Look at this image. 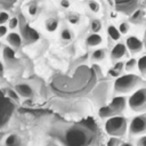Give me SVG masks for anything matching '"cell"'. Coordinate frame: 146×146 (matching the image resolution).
Instances as JSON below:
<instances>
[{
    "mask_svg": "<svg viewBox=\"0 0 146 146\" xmlns=\"http://www.w3.org/2000/svg\"><path fill=\"white\" fill-rule=\"evenodd\" d=\"M90 138L89 132L80 127H71L64 135V140L67 146H87Z\"/></svg>",
    "mask_w": 146,
    "mask_h": 146,
    "instance_id": "obj_1",
    "label": "cell"
},
{
    "mask_svg": "<svg viewBox=\"0 0 146 146\" xmlns=\"http://www.w3.org/2000/svg\"><path fill=\"white\" fill-rule=\"evenodd\" d=\"M141 79L136 74H124L120 75L114 81V91L116 94H127L138 89Z\"/></svg>",
    "mask_w": 146,
    "mask_h": 146,
    "instance_id": "obj_2",
    "label": "cell"
},
{
    "mask_svg": "<svg viewBox=\"0 0 146 146\" xmlns=\"http://www.w3.org/2000/svg\"><path fill=\"white\" fill-rule=\"evenodd\" d=\"M127 127H128L127 119L122 115L111 116L105 122V131L110 136L116 137V138H120L125 133Z\"/></svg>",
    "mask_w": 146,
    "mask_h": 146,
    "instance_id": "obj_3",
    "label": "cell"
},
{
    "mask_svg": "<svg viewBox=\"0 0 146 146\" xmlns=\"http://www.w3.org/2000/svg\"><path fill=\"white\" fill-rule=\"evenodd\" d=\"M127 105L135 112H143L146 108V89H136L128 98Z\"/></svg>",
    "mask_w": 146,
    "mask_h": 146,
    "instance_id": "obj_4",
    "label": "cell"
},
{
    "mask_svg": "<svg viewBox=\"0 0 146 146\" xmlns=\"http://www.w3.org/2000/svg\"><path fill=\"white\" fill-rule=\"evenodd\" d=\"M129 132L132 136L144 135L146 132V116L145 114H139L132 117L129 123Z\"/></svg>",
    "mask_w": 146,
    "mask_h": 146,
    "instance_id": "obj_5",
    "label": "cell"
},
{
    "mask_svg": "<svg viewBox=\"0 0 146 146\" xmlns=\"http://www.w3.org/2000/svg\"><path fill=\"white\" fill-rule=\"evenodd\" d=\"M113 115H120L127 107V98L123 96H115L112 102L107 105Z\"/></svg>",
    "mask_w": 146,
    "mask_h": 146,
    "instance_id": "obj_6",
    "label": "cell"
},
{
    "mask_svg": "<svg viewBox=\"0 0 146 146\" xmlns=\"http://www.w3.org/2000/svg\"><path fill=\"white\" fill-rule=\"evenodd\" d=\"M124 46H125L127 50H129L130 52L137 54V52H140V51L143 50L144 43H143V41H141L138 36H136V35H130V36H127Z\"/></svg>",
    "mask_w": 146,
    "mask_h": 146,
    "instance_id": "obj_7",
    "label": "cell"
},
{
    "mask_svg": "<svg viewBox=\"0 0 146 146\" xmlns=\"http://www.w3.org/2000/svg\"><path fill=\"white\" fill-rule=\"evenodd\" d=\"M127 48L124 46V43L122 42H117L113 46L112 50H111V59L114 62H119L121 58H123L127 55Z\"/></svg>",
    "mask_w": 146,
    "mask_h": 146,
    "instance_id": "obj_8",
    "label": "cell"
},
{
    "mask_svg": "<svg viewBox=\"0 0 146 146\" xmlns=\"http://www.w3.org/2000/svg\"><path fill=\"white\" fill-rule=\"evenodd\" d=\"M14 90L17 92L19 97H23V98H31L34 94L33 88L27 83H18L14 87Z\"/></svg>",
    "mask_w": 146,
    "mask_h": 146,
    "instance_id": "obj_9",
    "label": "cell"
},
{
    "mask_svg": "<svg viewBox=\"0 0 146 146\" xmlns=\"http://www.w3.org/2000/svg\"><path fill=\"white\" fill-rule=\"evenodd\" d=\"M6 40H7V43L11 47V49L13 48L14 49H18L22 46V42H23L22 35L19 33H17V32H14V31L6 35Z\"/></svg>",
    "mask_w": 146,
    "mask_h": 146,
    "instance_id": "obj_10",
    "label": "cell"
},
{
    "mask_svg": "<svg viewBox=\"0 0 146 146\" xmlns=\"http://www.w3.org/2000/svg\"><path fill=\"white\" fill-rule=\"evenodd\" d=\"M102 42H103V36L99 33H90L86 39V43L89 47H97L102 44Z\"/></svg>",
    "mask_w": 146,
    "mask_h": 146,
    "instance_id": "obj_11",
    "label": "cell"
},
{
    "mask_svg": "<svg viewBox=\"0 0 146 146\" xmlns=\"http://www.w3.org/2000/svg\"><path fill=\"white\" fill-rule=\"evenodd\" d=\"M5 146H22L21 137L16 133H9L5 139Z\"/></svg>",
    "mask_w": 146,
    "mask_h": 146,
    "instance_id": "obj_12",
    "label": "cell"
},
{
    "mask_svg": "<svg viewBox=\"0 0 146 146\" xmlns=\"http://www.w3.org/2000/svg\"><path fill=\"white\" fill-rule=\"evenodd\" d=\"M136 5H137L136 1H122V2H117V3H116L119 10H121V11H123V13H127V8L129 9V10H128L129 13L135 11V10H136V8H135Z\"/></svg>",
    "mask_w": 146,
    "mask_h": 146,
    "instance_id": "obj_13",
    "label": "cell"
},
{
    "mask_svg": "<svg viewBox=\"0 0 146 146\" xmlns=\"http://www.w3.org/2000/svg\"><path fill=\"white\" fill-rule=\"evenodd\" d=\"M106 56H107L106 49L98 48V49H95L91 52V60H94V62H102V60H104L106 58Z\"/></svg>",
    "mask_w": 146,
    "mask_h": 146,
    "instance_id": "obj_14",
    "label": "cell"
},
{
    "mask_svg": "<svg viewBox=\"0 0 146 146\" xmlns=\"http://www.w3.org/2000/svg\"><path fill=\"white\" fill-rule=\"evenodd\" d=\"M59 26V21L58 18H55V17H51V18H48L46 22H44V27L48 32H55Z\"/></svg>",
    "mask_w": 146,
    "mask_h": 146,
    "instance_id": "obj_15",
    "label": "cell"
},
{
    "mask_svg": "<svg viewBox=\"0 0 146 146\" xmlns=\"http://www.w3.org/2000/svg\"><path fill=\"white\" fill-rule=\"evenodd\" d=\"M106 32H107L108 38H110L111 40H113V41H119V40H120V38H121V34L119 33L117 27H116V26H114V25H112V24L107 26Z\"/></svg>",
    "mask_w": 146,
    "mask_h": 146,
    "instance_id": "obj_16",
    "label": "cell"
},
{
    "mask_svg": "<svg viewBox=\"0 0 146 146\" xmlns=\"http://www.w3.org/2000/svg\"><path fill=\"white\" fill-rule=\"evenodd\" d=\"M102 29H103L102 21H99L97 18L91 21V23H90V31H91V33H99L102 31Z\"/></svg>",
    "mask_w": 146,
    "mask_h": 146,
    "instance_id": "obj_17",
    "label": "cell"
},
{
    "mask_svg": "<svg viewBox=\"0 0 146 146\" xmlns=\"http://www.w3.org/2000/svg\"><path fill=\"white\" fill-rule=\"evenodd\" d=\"M136 67L138 68V71L140 72L141 75H145V74H146V56H145V55H143V56L137 60Z\"/></svg>",
    "mask_w": 146,
    "mask_h": 146,
    "instance_id": "obj_18",
    "label": "cell"
},
{
    "mask_svg": "<svg viewBox=\"0 0 146 146\" xmlns=\"http://www.w3.org/2000/svg\"><path fill=\"white\" fill-rule=\"evenodd\" d=\"M73 36H74V33L72 32L71 29H68V27L62 29V31H60V39H62V40H64V41H70V40L73 39Z\"/></svg>",
    "mask_w": 146,
    "mask_h": 146,
    "instance_id": "obj_19",
    "label": "cell"
},
{
    "mask_svg": "<svg viewBox=\"0 0 146 146\" xmlns=\"http://www.w3.org/2000/svg\"><path fill=\"white\" fill-rule=\"evenodd\" d=\"M98 115H99L100 117H103V119H108V117H111V116H114V115L112 114V112H111V110L108 108L107 105H106V106H103V107L99 108V111H98Z\"/></svg>",
    "mask_w": 146,
    "mask_h": 146,
    "instance_id": "obj_20",
    "label": "cell"
},
{
    "mask_svg": "<svg viewBox=\"0 0 146 146\" xmlns=\"http://www.w3.org/2000/svg\"><path fill=\"white\" fill-rule=\"evenodd\" d=\"M133 23H140L143 19H144V11L141 9H137L133 11V15L131 16L130 18Z\"/></svg>",
    "mask_w": 146,
    "mask_h": 146,
    "instance_id": "obj_21",
    "label": "cell"
},
{
    "mask_svg": "<svg viewBox=\"0 0 146 146\" xmlns=\"http://www.w3.org/2000/svg\"><path fill=\"white\" fill-rule=\"evenodd\" d=\"M136 64H137V59L135 58H129L125 63H124V71L127 72H131L136 68Z\"/></svg>",
    "mask_w": 146,
    "mask_h": 146,
    "instance_id": "obj_22",
    "label": "cell"
},
{
    "mask_svg": "<svg viewBox=\"0 0 146 146\" xmlns=\"http://www.w3.org/2000/svg\"><path fill=\"white\" fill-rule=\"evenodd\" d=\"M120 34H127L130 31V23L129 22H121L119 24V29H117Z\"/></svg>",
    "mask_w": 146,
    "mask_h": 146,
    "instance_id": "obj_23",
    "label": "cell"
},
{
    "mask_svg": "<svg viewBox=\"0 0 146 146\" xmlns=\"http://www.w3.org/2000/svg\"><path fill=\"white\" fill-rule=\"evenodd\" d=\"M67 21H68L70 24L75 25V24H78V23L80 22V16H79V14H76V13H74V11H71V13L67 15Z\"/></svg>",
    "mask_w": 146,
    "mask_h": 146,
    "instance_id": "obj_24",
    "label": "cell"
},
{
    "mask_svg": "<svg viewBox=\"0 0 146 146\" xmlns=\"http://www.w3.org/2000/svg\"><path fill=\"white\" fill-rule=\"evenodd\" d=\"M7 23H8V26L7 27H9L10 30H15L16 27H18L19 19H18L17 16H11V17H9V19H8Z\"/></svg>",
    "mask_w": 146,
    "mask_h": 146,
    "instance_id": "obj_25",
    "label": "cell"
},
{
    "mask_svg": "<svg viewBox=\"0 0 146 146\" xmlns=\"http://www.w3.org/2000/svg\"><path fill=\"white\" fill-rule=\"evenodd\" d=\"M3 56H5V58H6L7 60H9V59L15 58V52H14V50H13L11 48L5 47V49H3Z\"/></svg>",
    "mask_w": 146,
    "mask_h": 146,
    "instance_id": "obj_26",
    "label": "cell"
},
{
    "mask_svg": "<svg viewBox=\"0 0 146 146\" xmlns=\"http://www.w3.org/2000/svg\"><path fill=\"white\" fill-rule=\"evenodd\" d=\"M88 8L92 13H98L100 9V6L97 1H88Z\"/></svg>",
    "mask_w": 146,
    "mask_h": 146,
    "instance_id": "obj_27",
    "label": "cell"
},
{
    "mask_svg": "<svg viewBox=\"0 0 146 146\" xmlns=\"http://www.w3.org/2000/svg\"><path fill=\"white\" fill-rule=\"evenodd\" d=\"M38 9H39V7H38V3H35V2H31V3L29 5V7H27V11H29V14H30L31 16L36 15Z\"/></svg>",
    "mask_w": 146,
    "mask_h": 146,
    "instance_id": "obj_28",
    "label": "cell"
},
{
    "mask_svg": "<svg viewBox=\"0 0 146 146\" xmlns=\"http://www.w3.org/2000/svg\"><path fill=\"white\" fill-rule=\"evenodd\" d=\"M7 96L11 99V100H14V102H19V96L17 95V92L14 90V89H7Z\"/></svg>",
    "mask_w": 146,
    "mask_h": 146,
    "instance_id": "obj_29",
    "label": "cell"
},
{
    "mask_svg": "<svg viewBox=\"0 0 146 146\" xmlns=\"http://www.w3.org/2000/svg\"><path fill=\"white\" fill-rule=\"evenodd\" d=\"M9 14L7 11H3V10H0V25H5L8 19H9Z\"/></svg>",
    "mask_w": 146,
    "mask_h": 146,
    "instance_id": "obj_30",
    "label": "cell"
},
{
    "mask_svg": "<svg viewBox=\"0 0 146 146\" xmlns=\"http://www.w3.org/2000/svg\"><path fill=\"white\" fill-rule=\"evenodd\" d=\"M112 68H113V70H115V71H116V72H119V73H122V72L124 71V63H123V62H121V60L115 62Z\"/></svg>",
    "mask_w": 146,
    "mask_h": 146,
    "instance_id": "obj_31",
    "label": "cell"
},
{
    "mask_svg": "<svg viewBox=\"0 0 146 146\" xmlns=\"http://www.w3.org/2000/svg\"><path fill=\"white\" fill-rule=\"evenodd\" d=\"M121 144V140L120 138H116V137H111L107 143H106V146H120Z\"/></svg>",
    "mask_w": 146,
    "mask_h": 146,
    "instance_id": "obj_32",
    "label": "cell"
},
{
    "mask_svg": "<svg viewBox=\"0 0 146 146\" xmlns=\"http://www.w3.org/2000/svg\"><path fill=\"white\" fill-rule=\"evenodd\" d=\"M8 34V27L7 25H0V39L6 36Z\"/></svg>",
    "mask_w": 146,
    "mask_h": 146,
    "instance_id": "obj_33",
    "label": "cell"
},
{
    "mask_svg": "<svg viewBox=\"0 0 146 146\" xmlns=\"http://www.w3.org/2000/svg\"><path fill=\"white\" fill-rule=\"evenodd\" d=\"M137 146H146V137L145 136H141L137 140Z\"/></svg>",
    "mask_w": 146,
    "mask_h": 146,
    "instance_id": "obj_34",
    "label": "cell"
},
{
    "mask_svg": "<svg viewBox=\"0 0 146 146\" xmlns=\"http://www.w3.org/2000/svg\"><path fill=\"white\" fill-rule=\"evenodd\" d=\"M59 5H60V7H63V8H68V7L71 6L70 1H67V0H62V1L59 2Z\"/></svg>",
    "mask_w": 146,
    "mask_h": 146,
    "instance_id": "obj_35",
    "label": "cell"
},
{
    "mask_svg": "<svg viewBox=\"0 0 146 146\" xmlns=\"http://www.w3.org/2000/svg\"><path fill=\"white\" fill-rule=\"evenodd\" d=\"M3 74H5V66H3L2 62L0 60V78H2Z\"/></svg>",
    "mask_w": 146,
    "mask_h": 146,
    "instance_id": "obj_36",
    "label": "cell"
},
{
    "mask_svg": "<svg viewBox=\"0 0 146 146\" xmlns=\"http://www.w3.org/2000/svg\"><path fill=\"white\" fill-rule=\"evenodd\" d=\"M120 146H133V145L131 143H129V141H125V143H121Z\"/></svg>",
    "mask_w": 146,
    "mask_h": 146,
    "instance_id": "obj_37",
    "label": "cell"
},
{
    "mask_svg": "<svg viewBox=\"0 0 146 146\" xmlns=\"http://www.w3.org/2000/svg\"><path fill=\"white\" fill-rule=\"evenodd\" d=\"M47 146H59V145H57V144H49V145H47Z\"/></svg>",
    "mask_w": 146,
    "mask_h": 146,
    "instance_id": "obj_38",
    "label": "cell"
},
{
    "mask_svg": "<svg viewBox=\"0 0 146 146\" xmlns=\"http://www.w3.org/2000/svg\"><path fill=\"white\" fill-rule=\"evenodd\" d=\"M1 139H2V135H1V132H0V141H1Z\"/></svg>",
    "mask_w": 146,
    "mask_h": 146,
    "instance_id": "obj_39",
    "label": "cell"
},
{
    "mask_svg": "<svg viewBox=\"0 0 146 146\" xmlns=\"http://www.w3.org/2000/svg\"><path fill=\"white\" fill-rule=\"evenodd\" d=\"M0 47H1V42H0Z\"/></svg>",
    "mask_w": 146,
    "mask_h": 146,
    "instance_id": "obj_40",
    "label": "cell"
}]
</instances>
